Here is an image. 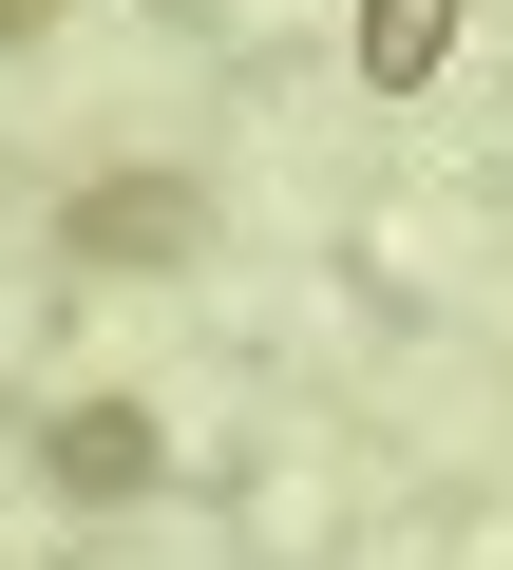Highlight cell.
Returning <instances> with one entry per match:
<instances>
[{
  "label": "cell",
  "instance_id": "obj_1",
  "mask_svg": "<svg viewBox=\"0 0 513 570\" xmlns=\"http://www.w3.org/2000/svg\"><path fill=\"white\" fill-rule=\"evenodd\" d=\"M456 20H475V0H362V77H381V96L456 77Z\"/></svg>",
  "mask_w": 513,
  "mask_h": 570
},
{
  "label": "cell",
  "instance_id": "obj_2",
  "mask_svg": "<svg viewBox=\"0 0 513 570\" xmlns=\"http://www.w3.org/2000/svg\"><path fill=\"white\" fill-rule=\"evenodd\" d=\"M39 456H58V494H134V475H152V419H134V400H77Z\"/></svg>",
  "mask_w": 513,
  "mask_h": 570
}]
</instances>
